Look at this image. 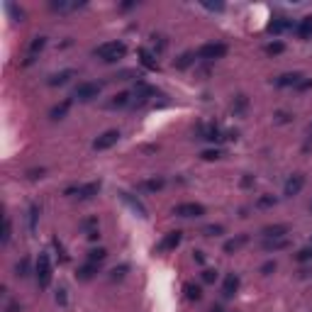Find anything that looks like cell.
Listing matches in <instances>:
<instances>
[{"label": "cell", "instance_id": "6da1fadb", "mask_svg": "<svg viewBox=\"0 0 312 312\" xmlns=\"http://www.w3.org/2000/svg\"><path fill=\"white\" fill-rule=\"evenodd\" d=\"M93 54L98 56L100 61H105V64H112V61L125 59V54H127V47H125L122 42H105V44H100Z\"/></svg>", "mask_w": 312, "mask_h": 312}, {"label": "cell", "instance_id": "7a4b0ae2", "mask_svg": "<svg viewBox=\"0 0 312 312\" xmlns=\"http://www.w3.org/2000/svg\"><path fill=\"white\" fill-rule=\"evenodd\" d=\"M35 275H37L39 288H49V285H52L54 268H52V258H49V254H39L37 266H35Z\"/></svg>", "mask_w": 312, "mask_h": 312}, {"label": "cell", "instance_id": "3957f363", "mask_svg": "<svg viewBox=\"0 0 312 312\" xmlns=\"http://www.w3.org/2000/svg\"><path fill=\"white\" fill-rule=\"evenodd\" d=\"M100 193V181H93V183H83V185H69L64 190V195H74L78 200H91Z\"/></svg>", "mask_w": 312, "mask_h": 312}, {"label": "cell", "instance_id": "277c9868", "mask_svg": "<svg viewBox=\"0 0 312 312\" xmlns=\"http://www.w3.org/2000/svg\"><path fill=\"white\" fill-rule=\"evenodd\" d=\"M224 54H227V47H224L222 42H210V44H202L200 49L195 52V56L202 59V61H217V59H222Z\"/></svg>", "mask_w": 312, "mask_h": 312}, {"label": "cell", "instance_id": "5b68a950", "mask_svg": "<svg viewBox=\"0 0 312 312\" xmlns=\"http://www.w3.org/2000/svg\"><path fill=\"white\" fill-rule=\"evenodd\" d=\"M100 95V83H91V81H83V83H78L74 91V98L78 103H91Z\"/></svg>", "mask_w": 312, "mask_h": 312}, {"label": "cell", "instance_id": "8992f818", "mask_svg": "<svg viewBox=\"0 0 312 312\" xmlns=\"http://www.w3.org/2000/svg\"><path fill=\"white\" fill-rule=\"evenodd\" d=\"M173 215H178V217H202L205 207L200 202H181V205L173 207Z\"/></svg>", "mask_w": 312, "mask_h": 312}, {"label": "cell", "instance_id": "52a82bcc", "mask_svg": "<svg viewBox=\"0 0 312 312\" xmlns=\"http://www.w3.org/2000/svg\"><path fill=\"white\" fill-rule=\"evenodd\" d=\"M117 142H120V132H117V129H108V132H103V134L93 142V149H95V151H105V149L115 147Z\"/></svg>", "mask_w": 312, "mask_h": 312}, {"label": "cell", "instance_id": "ba28073f", "mask_svg": "<svg viewBox=\"0 0 312 312\" xmlns=\"http://www.w3.org/2000/svg\"><path fill=\"white\" fill-rule=\"evenodd\" d=\"M181 241H183V232H178V229H176V232H168V234H166V237L161 239L159 244H156V251H159V254L173 251V249H176Z\"/></svg>", "mask_w": 312, "mask_h": 312}, {"label": "cell", "instance_id": "9c48e42d", "mask_svg": "<svg viewBox=\"0 0 312 312\" xmlns=\"http://www.w3.org/2000/svg\"><path fill=\"white\" fill-rule=\"evenodd\" d=\"M302 188H305V176H302V173H293V176L285 181L283 195H285V198H293V195H297Z\"/></svg>", "mask_w": 312, "mask_h": 312}, {"label": "cell", "instance_id": "30bf717a", "mask_svg": "<svg viewBox=\"0 0 312 312\" xmlns=\"http://www.w3.org/2000/svg\"><path fill=\"white\" fill-rule=\"evenodd\" d=\"M120 198H122V202L127 205V207H129V210H132V212H134V215H139L142 220L147 217V207H144L142 202L137 200V198H134L132 193H127V190H120Z\"/></svg>", "mask_w": 312, "mask_h": 312}, {"label": "cell", "instance_id": "8fae6325", "mask_svg": "<svg viewBox=\"0 0 312 312\" xmlns=\"http://www.w3.org/2000/svg\"><path fill=\"white\" fill-rule=\"evenodd\" d=\"M288 30H293V20L285 18V15H275V18L268 22V32H271V35H283V32H288Z\"/></svg>", "mask_w": 312, "mask_h": 312}, {"label": "cell", "instance_id": "7c38bea8", "mask_svg": "<svg viewBox=\"0 0 312 312\" xmlns=\"http://www.w3.org/2000/svg\"><path fill=\"white\" fill-rule=\"evenodd\" d=\"M47 47V37H35L30 42V49H27V59L22 61V66H30V64H35V59L37 54H42V49Z\"/></svg>", "mask_w": 312, "mask_h": 312}, {"label": "cell", "instance_id": "4fadbf2b", "mask_svg": "<svg viewBox=\"0 0 312 312\" xmlns=\"http://www.w3.org/2000/svg\"><path fill=\"white\" fill-rule=\"evenodd\" d=\"M288 232H290V227H288V224H268V227H263V229H261L263 239H280V237H285Z\"/></svg>", "mask_w": 312, "mask_h": 312}, {"label": "cell", "instance_id": "5bb4252c", "mask_svg": "<svg viewBox=\"0 0 312 312\" xmlns=\"http://www.w3.org/2000/svg\"><path fill=\"white\" fill-rule=\"evenodd\" d=\"M156 95V88H151L147 83H137V100H134V108H142L149 98Z\"/></svg>", "mask_w": 312, "mask_h": 312}, {"label": "cell", "instance_id": "9a60e30c", "mask_svg": "<svg viewBox=\"0 0 312 312\" xmlns=\"http://www.w3.org/2000/svg\"><path fill=\"white\" fill-rule=\"evenodd\" d=\"M137 56H139V64H142L144 69H149V71H156V69H159V61L154 59V54H151L149 49L139 47V49H137Z\"/></svg>", "mask_w": 312, "mask_h": 312}, {"label": "cell", "instance_id": "2e32d148", "mask_svg": "<svg viewBox=\"0 0 312 312\" xmlns=\"http://www.w3.org/2000/svg\"><path fill=\"white\" fill-rule=\"evenodd\" d=\"M263 251H283L290 246V239L288 237H280V239H263Z\"/></svg>", "mask_w": 312, "mask_h": 312}, {"label": "cell", "instance_id": "e0dca14e", "mask_svg": "<svg viewBox=\"0 0 312 312\" xmlns=\"http://www.w3.org/2000/svg\"><path fill=\"white\" fill-rule=\"evenodd\" d=\"M237 290H239V275L229 273L224 278V283H222V295H224V297H234Z\"/></svg>", "mask_w": 312, "mask_h": 312}, {"label": "cell", "instance_id": "ac0fdd59", "mask_svg": "<svg viewBox=\"0 0 312 312\" xmlns=\"http://www.w3.org/2000/svg\"><path fill=\"white\" fill-rule=\"evenodd\" d=\"M300 81H302V74L293 71V74H283V76H278L273 83L278 86V88H288V86H293V88H295V86H297Z\"/></svg>", "mask_w": 312, "mask_h": 312}, {"label": "cell", "instance_id": "d6986e66", "mask_svg": "<svg viewBox=\"0 0 312 312\" xmlns=\"http://www.w3.org/2000/svg\"><path fill=\"white\" fill-rule=\"evenodd\" d=\"M246 241H249V237H246V234H237L234 239L224 241V246H222V249H224V254H234V251H239V249H241Z\"/></svg>", "mask_w": 312, "mask_h": 312}, {"label": "cell", "instance_id": "ffe728a7", "mask_svg": "<svg viewBox=\"0 0 312 312\" xmlns=\"http://www.w3.org/2000/svg\"><path fill=\"white\" fill-rule=\"evenodd\" d=\"M69 108H71V100L66 98V100H61L59 105H54V108L49 110V117H52L54 122H59V120H64V117H66V112H69Z\"/></svg>", "mask_w": 312, "mask_h": 312}, {"label": "cell", "instance_id": "44dd1931", "mask_svg": "<svg viewBox=\"0 0 312 312\" xmlns=\"http://www.w3.org/2000/svg\"><path fill=\"white\" fill-rule=\"evenodd\" d=\"M95 273H98V263L88 261V263H83V266L76 271V278H78V280H91Z\"/></svg>", "mask_w": 312, "mask_h": 312}, {"label": "cell", "instance_id": "7402d4cb", "mask_svg": "<svg viewBox=\"0 0 312 312\" xmlns=\"http://www.w3.org/2000/svg\"><path fill=\"white\" fill-rule=\"evenodd\" d=\"M195 59H198V56H195V52H183V54L173 61V66H176L178 71H185L190 64H195Z\"/></svg>", "mask_w": 312, "mask_h": 312}, {"label": "cell", "instance_id": "603a6c76", "mask_svg": "<svg viewBox=\"0 0 312 312\" xmlns=\"http://www.w3.org/2000/svg\"><path fill=\"white\" fill-rule=\"evenodd\" d=\"M76 71L74 69H66V71H59V74L49 76V86H64V83H69V78H74Z\"/></svg>", "mask_w": 312, "mask_h": 312}, {"label": "cell", "instance_id": "cb8c5ba5", "mask_svg": "<svg viewBox=\"0 0 312 312\" xmlns=\"http://www.w3.org/2000/svg\"><path fill=\"white\" fill-rule=\"evenodd\" d=\"M295 32H297V37L300 39H310L312 37V18H302L297 22V27H295Z\"/></svg>", "mask_w": 312, "mask_h": 312}, {"label": "cell", "instance_id": "d4e9b609", "mask_svg": "<svg viewBox=\"0 0 312 312\" xmlns=\"http://www.w3.org/2000/svg\"><path fill=\"white\" fill-rule=\"evenodd\" d=\"M164 185H166L164 178H156V176H154V178L142 181V183H139V188H142V190H149V193H156V190H161Z\"/></svg>", "mask_w": 312, "mask_h": 312}, {"label": "cell", "instance_id": "484cf974", "mask_svg": "<svg viewBox=\"0 0 312 312\" xmlns=\"http://www.w3.org/2000/svg\"><path fill=\"white\" fill-rule=\"evenodd\" d=\"M183 290H185V297H188V300H195V302H198V300L202 297L200 285H195V283H185Z\"/></svg>", "mask_w": 312, "mask_h": 312}, {"label": "cell", "instance_id": "4316f807", "mask_svg": "<svg viewBox=\"0 0 312 312\" xmlns=\"http://www.w3.org/2000/svg\"><path fill=\"white\" fill-rule=\"evenodd\" d=\"M10 239H13V220H10V217H5V220H3V237H0L3 246H8V244H10Z\"/></svg>", "mask_w": 312, "mask_h": 312}, {"label": "cell", "instance_id": "83f0119b", "mask_svg": "<svg viewBox=\"0 0 312 312\" xmlns=\"http://www.w3.org/2000/svg\"><path fill=\"white\" fill-rule=\"evenodd\" d=\"M125 105H129V93H117L108 103V108H125Z\"/></svg>", "mask_w": 312, "mask_h": 312}, {"label": "cell", "instance_id": "f1b7e54d", "mask_svg": "<svg viewBox=\"0 0 312 312\" xmlns=\"http://www.w3.org/2000/svg\"><path fill=\"white\" fill-rule=\"evenodd\" d=\"M105 258H108V249H103V246L88 251V261H93V263H100V261H105Z\"/></svg>", "mask_w": 312, "mask_h": 312}, {"label": "cell", "instance_id": "f546056e", "mask_svg": "<svg viewBox=\"0 0 312 312\" xmlns=\"http://www.w3.org/2000/svg\"><path fill=\"white\" fill-rule=\"evenodd\" d=\"M30 273H32V268H30V258L25 256L18 266H15V275H18V278H27Z\"/></svg>", "mask_w": 312, "mask_h": 312}, {"label": "cell", "instance_id": "4dcf8cb0", "mask_svg": "<svg viewBox=\"0 0 312 312\" xmlns=\"http://www.w3.org/2000/svg\"><path fill=\"white\" fill-rule=\"evenodd\" d=\"M246 105H249L246 95H237V98H234V103H232V110H234V115H244Z\"/></svg>", "mask_w": 312, "mask_h": 312}, {"label": "cell", "instance_id": "1f68e13d", "mask_svg": "<svg viewBox=\"0 0 312 312\" xmlns=\"http://www.w3.org/2000/svg\"><path fill=\"white\" fill-rule=\"evenodd\" d=\"M202 234H205V237H220V234H224V227H222V224H207V227L202 229Z\"/></svg>", "mask_w": 312, "mask_h": 312}, {"label": "cell", "instance_id": "d6a6232c", "mask_svg": "<svg viewBox=\"0 0 312 312\" xmlns=\"http://www.w3.org/2000/svg\"><path fill=\"white\" fill-rule=\"evenodd\" d=\"M295 261H297V263H307V261H312V246L300 249V251L295 254Z\"/></svg>", "mask_w": 312, "mask_h": 312}, {"label": "cell", "instance_id": "836d02e7", "mask_svg": "<svg viewBox=\"0 0 312 312\" xmlns=\"http://www.w3.org/2000/svg\"><path fill=\"white\" fill-rule=\"evenodd\" d=\"M220 156H222V151H220V149H205V151L200 154V159H202V161H217Z\"/></svg>", "mask_w": 312, "mask_h": 312}, {"label": "cell", "instance_id": "e575fe53", "mask_svg": "<svg viewBox=\"0 0 312 312\" xmlns=\"http://www.w3.org/2000/svg\"><path fill=\"white\" fill-rule=\"evenodd\" d=\"M283 42H271V44H266V54L268 56H278V54H283Z\"/></svg>", "mask_w": 312, "mask_h": 312}, {"label": "cell", "instance_id": "d590c367", "mask_svg": "<svg viewBox=\"0 0 312 312\" xmlns=\"http://www.w3.org/2000/svg\"><path fill=\"white\" fill-rule=\"evenodd\" d=\"M37 217H39V207L32 205V207H30V232L37 229Z\"/></svg>", "mask_w": 312, "mask_h": 312}, {"label": "cell", "instance_id": "8d00e7d4", "mask_svg": "<svg viewBox=\"0 0 312 312\" xmlns=\"http://www.w3.org/2000/svg\"><path fill=\"white\" fill-rule=\"evenodd\" d=\"M275 202L278 200H275L273 195H261V198L256 200V207H273Z\"/></svg>", "mask_w": 312, "mask_h": 312}, {"label": "cell", "instance_id": "74e56055", "mask_svg": "<svg viewBox=\"0 0 312 312\" xmlns=\"http://www.w3.org/2000/svg\"><path fill=\"white\" fill-rule=\"evenodd\" d=\"M200 278H202V283H215L217 280V271L215 268H205Z\"/></svg>", "mask_w": 312, "mask_h": 312}, {"label": "cell", "instance_id": "f35d334b", "mask_svg": "<svg viewBox=\"0 0 312 312\" xmlns=\"http://www.w3.org/2000/svg\"><path fill=\"white\" fill-rule=\"evenodd\" d=\"M127 263H122V266H117V268H112V280H117V278H122V275L127 273Z\"/></svg>", "mask_w": 312, "mask_h": 312}, {"label": "cell", "instance_id": "ab89813d", "mask_svg": "<svg viewBox=\"0 0 312 312\" xmlns=\"http://www.w3.org/2000/svg\"><path fill=\"white\" fill-rule=\"evenodd\" d=\"M8 13H10V15H13L15 20H20V22H22V18H25V13H22V10H18V8H15L13 3L8 5Z\"/></svg>", "mask_w": 312, "mask_h": 312}, {"label": "cell", "instance_id": "60d3db41", "mask_svg": "<svg viewBox=\"0 0 312 312\" xmlns=\"http://www.w3.org/2000/svg\"><path fill=\"white\" fill-rule=\"evenodd\" d=\"M273 271H275V261H266V263L261 266V273H263V275L273 273Z\"/></svg>", "mask_w": 312, "mask_h": 312}, {"label": "cell", "instance_id": "b9f144b4", "mask_svg": "<svg viewBox=\"0 0 312 312\" xmlns=\"http://www.w3.org/2000/svg\"><path fill=\"white\" fill-rule=\"evenodd\" d=\"M27 176H30L32 181H37V178L44 176V168H30V171H27Z\"/></svg>", "mask_w": 312, "mask_h": 312}, {"label": "cell", "instance_id": "7bdbcfd3", "mask_svg": "<svg viewBox=\"0 0 312 312\" xmlns=\"http://www.w3.org/2000/svg\"><path fill=\"white\" fill-rule=\"evenodd\" d=\"M295 88H297V91H310V88H312V78H302Z\"/></svg>", "mask_w": 312, "mask_h": 312}, {"label": "cell", "instance_id": "ee69618b", "mask_svg": "<svg viewBox=\"0 0 312 312\" xmlns=\"http://www.w3.org/2000/svg\"><path fill=\"white\" fill-rule=\"evenodd\" d=\"M54 249H56V251H59V256H61V261H69V254L64 251V246L59 244V239H54Z\"/></svg>", "mask_w": 312, "mask_h": 312}, {"label": "cell", "instance_id": "f6af8a7d", "mask_svg": "<svg viewBox=\"0 0 312 312\" xmlns=\"http://www.w3.org/2000/svg\"><path fill=\"white\" fill-rule=\"evenodd\" d=\"M56 302H59V305H66V290H56Z\"/></svg>", "mask_w": 312, "mask_h": 312}, {"label": "cell", "instance_id": "bcb514c9", "mask_svg": "<svg viewBox=\"0 0 312 312\" xmlns=\"http://www.w3.org/2000/svg\"><path fill=\"white\" fill-rule=\"evenodd\" d=\"M254 185V176H244L241 178V188H251Z\"/></svg>", "mask_w": 312, "mask_h": 312}, {"label": "cell", "instance_id": "7dc6e473", "mask_svg": "<svg viewBox=\"0 0 312 312\" xmlns=\"http://www.w3.org/2000/svg\"><path fill=\"white\" fill-rule=\"evenodd\" d=\"M202 5H205L207 10H222V8H224L222 3H215V5H212V3H202Z\"/></svg>", "mask_w": 312, "mask_h": 312}, {"label": "cell", "instance_id": "c3c4849f", "mask_svg": "<svg viewBox=\"0 0 312 312\" xmlns=\"http://www.w3.org/2000/svg\"><path fill=\"white\" fill-rule=\"evenodd\" d=\"M5 312H20V302H8Z\"/></svg>", "mask_w": 312, "mask_h": 312}, {"label": "cell", "instance_id": "681fc988", "mask_svg": "<svg viewBox=\"0 0 312 312\" xmlns=\"http://www.w3.org/2000/svg\"><path fill=\"white\" fill-rule=\"evenodd\" d=\"M88 239H91V241H98V239H100V232H98V229L88 232Z\"/></svg>", "mask_w": 312, "mask_h": 312}, {"label": "cell", "instance_id": "f907efd6", "mask_svg": "<svg viewBox=\"0 0 312 312\" xmlns=\"http://www.w3.org/2000/svg\"><path fill=\"white\" fill-rule=\"evenodd\" d=\"M275 117H278V122H288L290 120V115H285V112H278Z\"/></svg>", "mask_w": 312, "mask_h": 312}, {"label": "cell", "instance_id": "816d5d0a", "mask_svg": "<svg viewBox=\"0 0 312 312\" xmlns=\"http://www.w3.org/2000/svg\"><path fill=\"white\" fill-rule=\"evenodd\" d=\"M193 258H195L198 263H202V261H205V256H202V251H195V254H193Z\"/></svg>", "mask_w": 312, "mask_h": 312}, {"label": "cell", "instance_id": "f5cc1de1", "mask_svg": "<svg viewBox=\"0 0 312 312\" xmlns=\"http://www.w3.org/2000/svg\"><path fill=\"white\" fill-rule=\"evenodd\" d=\"M210 312H224V310H222V305H212V307H210Z\"/></svg>", "mask_w": 312, "mask_h": 312}, {"label": "cell", "instance_id": "db71d44e", "mask_svg": "<svg viewBox=\"0 0 312 312\" xmlns=\"http://www.w3.org/2000/svg\"><path fill=\"white\" fill-rule=\"evenodd\" d=\"M310 137H312V125H310Z\"/></svg>", "mask_w": 312, "mask_h": 312}, {"label": "cell", "instance_id": "11a10c76", "mask_svg": "<svg viewBox=\"0 0 312 312\" xmlns=\"http://www.w3.org/2000/svg\"><path fill=\"white\" fill-rule=\"evenodd\" d=\"M310 212H312V202H310Z\"/></svg>", "mask_w": 312, "mask_h": 312}]
</instances>
